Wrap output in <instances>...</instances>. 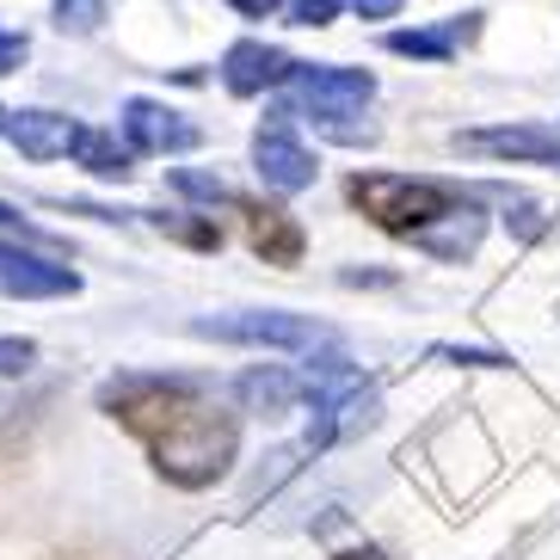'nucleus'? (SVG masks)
Here are the masks:
<instances>
[{
    "label": "nucleus",
    "instance_id": "1",
    "mask_svg": "<svg viewBox=\"0 0 560 560\" xmlns=\"http://www.w3.org/2000/svg\"><path fill=\"white\" fill-rule=\"evenodd\" d=\"M100 407L142 438L149 462L173 487H215L241 456V419L185 376H112Z\"/></svg>",
    "mask_w": 560,
    "mask_h": 560
},
{
    "label": "nucleus",
    "instance_id": "2",
    "mask_svg": "<svg viewBox=\"0 0 560 560\" xmlns=\"http://www.w3.org/2000/svg\"><path fill=\"white\" fill-rule=\"evenodd\" d=\"M346 198L358 203L376 229L400 234L412 247H425L431 234L444 229L450 215L462 210V191L444 179H412V173H351L346 179Z\"/></svg>",
    "mask_w": 560,
    "mask_h": 560
},
{
    "label": "nucleus",
    "instance_id": "3",
    "mask_svg": "<svg viewBox=\"0 0 560 560\" xmlns=\"http://www.w3.org/2000/svg\"><path fill=\"white\" fill-rule=\"evenodd\" d=\"M290 100H296V117L346 124V117H358L363 105L376 100V74L370 68H346V62H296Z\"/></svg>",
    "mask_w": 560,
    "mask_h": 560
},
{
    "label": "nucleus",
    "instance_id": "4",
    "mask_svg": "<svg viewBox=\"0 0 560 560\" xmlns=\"http://www.w3.org/2000/svg\"><path fill=\"white\" fill-rule=\"evenodd\" d=\"M198 339H222V346H265V351H314L327 346V327H314L308 314L283 308H241V314H203L191 320Z\"/></svg>",
    "mask_w": 560,
    "mask_h": 560
},
{
    "label": "nucleus",
    "instance_id": "5",
    "mask_svg": "<svg viewBox=\"0 0 560 560\" xmlns=\"http://www.w3.org/2000/svg\"><path fill=\"white\" fill-rule=\"evenodd\" d=\"M253 173H259L271 191H308L320 166H314L308 142L290 130V117H271V124H259V136H253Z\"/></svg>",
    "mask_w": 560,
    "mask_h": 560
},
{
    "label": "nucleus",
    "instance_id": "6",
    "mask_svg": "<svg viewBox=\"0 0 560 560\" xmlns=\"http://www.w3.org/2000/svg\"><path fill=\"white\" fill-rule=\"evenodd\" d=\"M0 290L19 302H50V296H74L81 290V271H68L62 259L37 247H19V241H0Z\"/></svg>",
    "mask_w": 560,
    "mask_h": 560
},
{
    "label": "nucleus",
    "instance_id": "7",
    "mask_svg": "<svg viewBox=\"0 0 560 560\" xmlns=\"http://www.w3.org/2000/svg\"><path fill=\"white\" fill-rule=\"evenodd\" d=\"M117 124H124V149L130 154H185L203 142V130L191 117L173 112V105H154V100H130Z\"/></svg>",
    "mask_w": 560,
    "mask_h": 560
},
{
    "label": "nucleus",
    "instance_id": "8",
    "mask_svg": "<svg viewBox=\"0 0 560 560\" xmlns=\"http://www.w3.org/2000/svg\"><path fill=\"white\" fill-rule=\"evenodd\" d=\"M462 154H493L511 166H560V130L542 124H493V130H456Z\"/></svg>",
    "mask_w": 560,
    "mask_h": 560
},
{
    "label": "nucleus",
    "instance_id": "9",
    "mask_svg": "<svg viewBox=\"0 0 560 560\" xmlns=\"http://www.w3.org/2000/svg\"><path fill=\"white\" fill-rule=\"evenodd\" d=\"M86 124H74V117L62 112H7V142H13L25 161H62V154H74V142H81Z\"/></svg>",
    "mask_w": 560,
    "mask_h": 560
},
{
    "label": "nucleus",
    "instance_id": "10",
    "mask_svg": "<svg viewBox=\"0 0 560 560\" xmlns=\"http://www.w3.org/2000/svg\"><path fill=\"white\" fill-rule=\"evenodd\" d=\"M290 74H296V62H290L278 44H259V37H247V44H234V50L222 56V86L241 93V100H253L265 86H290Z\"/></svg>",
    "mask_w": 560,
    "mask_h": 560
},
{
    "label": "nucleus",
    "instance_id": "11",
    "mask_svg": "<svg viewBox=\"0 0 560 560\" xmlns=\"http://www.w3.org/2000/svg\"><path fill=\"white\" fill-rule=\"evenodd\" d=\"M229 210L247 215V241H253V253H259L265 265H296V259H302V247H308V241H302V229H296L283 210H271V203H253V198H241V191H234Z\"/></svg>",
    "mask_w": 560,
    "mask_h": 560
},
{
    "label": "nucleus",
    "instance_id": "12",
    "mask_svg": "<svg viewBox=\"0 0 560 560\" xmlns=\"http://www.w3.org/2000/svg\"><path fill=\"white\" fill-rule=\"evenodd\" d=\"M234 400L247 412H265V419H278V412H296L302 400V376L296 370H283V363H259L247 376L234 382Z\"/></svg>",
    "mask_w": 560,
    "mask_h": 560
},
{
    "label": "nucleus",
    "instance_id": "13",
    "mask_svg": "<svg viewBox=\"0 0 560 560\" xmlns=\"http://www.w3.org/2000/svg\"><path fill=\"white\" fill-rule=\"evenodd\" d=\"M475 19L480 13H462V19H450V25H438V32H388V50L412 56V62H450L456 44L475 32Z\"/></svg>",
    "mask_w": 560,
    "mask_h": 560
},
{
    "label": "nucleus",
    "instance_id": "14",
    "mask_svg": "<svg viewBox=\"0 0 560 560\" xmlns=\"http://www.w3.org/2000/svg\"><path fill=\"white\" fill-rule=\"evenodd\" d=\"M74 161L86 166V173H100V179H130V149H117V136L105 130H81V142H74Z\"/></svg>",
    "mask_w": 560,
    "mask_h": 560
},
{
    "label": "nucleus",
    "instance_id": "15",
    "mask_svg": "<svg viewBox=\"0 0 560 560\" xmlns=\"http://www.w3.org/2000/svg\"><path fill=\"white\" fill-rule=\"evenodd\" d=\"M161 234H173V241H185V247H222V229L215 222H198V215H185V210H173V215H149Z\"/></svg>",
    "mask_w": 560,
    "mask_h": 560
},
{
    "label": "nucleus",
    "instance_id": "16",
    "mask_svg": "<svg viewBox=\"0 0 560 560\" xmlns=\"http://www.w3.org/2000/svg\"><path fill=\"white\" fill-rule=\"evenodd\" d=\"M56 25L74 32V37L100 32V25H105V0H56Z\"/></svg>",
    "mask_w": 560,
    "mask_h": 560
},
{
    "label": "nucleus",
    "instance_id": "17",
    "mask_svg": "<svg viewBox=\"0 0 560 560\" xmlns=\"http://www.w3.org/2000/svg\"><path fill=\"white\" fill-rule=\"evenodd\" d=\"M173 191H185L198 203H234V191L222 179H210V173H173Z\"/></svg>",
    "mask_w": 560,
    "mask_h": 560
},
{
    "label": "nucleus",
    "instance_id": "18",
    "mask_svg": "<svg viewBox=\"0 0 560 560\" xmlns=\"http://www.w3.org/2000/svg\"><path fill=\"white\" fill-rule=\"evenodd\" d=\"M32 363H37L32 339H0V376H25Z\"/></svg>",
    "mask_w": 560,
    "mask_h": 560
},
{
    "label": "nucleus",
    "instance_id": "19",
    "mask_svg": "<svg viewBox=\"0 0 560 560\" xmlns=\"http://www.w3.org/2000/svg\"><path fill=\"white\" fill-rule=\"evenodd\" d=\"M339 7H346V0H290L296 25H332V19H339Z\"/></svg>",
    "mask_w": 560,
    "mask_h": 560
},
{
    "label": "nucleus",
    "instance_id": "20",
    "mask_svg": "<svg viewBox=\"0 0 560 560\" xmlns=\"http://www.w3.org/2000/svg\"><path fill=\"white\" fill-rule=\"evenodd\" d=\"M25 50H32V44H25L19 32H0V74H19V62H25Z\"/></svg>",
    "mask_w": 560,
    "mask_h": 560
},
{
    "label": "nucleus",
    "instance_id": "21",
    "mask_svg": "<svg viewBox=\"0 0 560 560\" xmlns=\"http://www.w3.org/2000/svg\"><path fill=\"white\" fill-rule=\"evenodd\" d=\"M346 7H351L358 19H395V13H400V0H346Z\"/></svg>",
    "mask_w": 560,
    "mask_h": 560
},
{
    "label": "nucleus",
    "instance_id": "22",
    "mask_svg": "<svg viewBox=\"0 0 560 560\" xmlns=\"http://www.w3.org/2000/svg\"><path fill=\"white\" fill-rule=\"evenodd\" d=\"M0 229H19V241H44V234H37L32 222H25V215L13 210V203H0Z\"/></svg>",
    "mask_w": 560,
    "mask_h": 560
},
{
    "label": "nucleus",
    "instance_id": "23",
    "mask_svg": "<svg viewBox=\"0 0 560 560\" xmlns=\"http://www.w3.org/2000/svg\"><path fill=\"white\" fill-rule=\"evenodd\" d=\"M229 7H234L241 19H271V13L283 7V0H229Z\"/></svg>",
    "mask_w": 560,
    "mask_h": 560
},
{
    "label": "nucleus",
    "instance_id": "24",
    "mask_svg": "<svg viewBox=\"0 0 560 560\" xmlns=\"http://www.w3.org/2000/svg\"><path fill=\"white\" fill-rule=\"evenodd\" d=\"M346 560H388V555H382V548H351Z\"/></svg>",
    "mask_w": 560,
    "mask_h": 560
},
{
    "label": "nucleus",
    "instance_id": "25",
    "mask_svg": "<svg viewBox=\"0 0 560 560\" xmlns=\"http://www.w3.org/2000/svg\"><path fill=\"white\" fill-rule=\"evenodd\" d=\"M0 130H7V105H0Z\"/></svg>",
    "mask_w": 560,
    "mask_h": 560
}]
</instances>
